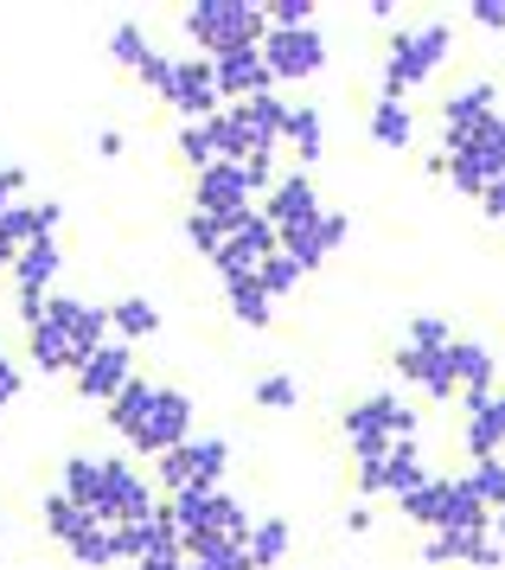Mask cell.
<instances>
[{"label": "cell", "mask_w": 505, "mask_h": 570, "mask_svg": "<svg viewBox=\"0 0 505 570\" xmlns=\"http://www.w3.org/2000/svg\"><path fill=\"white\" fill-rule=\"evenodd\" d=\"M58 493H71L77 507H90L109 525H135V519L160 513V488L122 455H65L58 468Z\"/></svg>", "instance_id": "obj_1"}, {"label": "cell", "mask_w": 505, "mask_h": 570, "mask_svg": "<svg viewBox=\"0 0 505 570\" xmlns=\"http://www.w3.org/2000/svg\"><path fill=\"white\" fill-rule=\"evenodd\" d=\"M102 416H109V430L128 442V449H141V455H174L179 442H192V423H199V411H192V397L179 385H154V379H135V385L116 397V404H102Z\"/></svg>", "instance_id": "obj_2"}, {"label": "cell", "mask_w": 505, "mask_h": 570, "mask_svg": "<svg viewBox=\"0 0 505 570\" xmlns=\"http://www.w3.org/2000/svg\"><path fill=\"white\" fill-rule=\"evenodd\" d=\"M102 340H109V308L102 302H83V295H51L46 314L26 327V353H32V365L46 372V379H65L77 365L97 353Z\"/></svg>", "instance_id": "obj_3"}, {"label": "cell", "mask_w": 505, "mask_h": 570, "mask_svg": "<svg viewBox=\"0 0 505 570\" xmlns=\"http://www.w3.org/2000/svg\"><path fill=\"white\" fill-rule=\"evenodd\" d=\"M179 27L199 46V58H225L237 46H263L269 20H263V0H192Z\"/></svg>", "instance_id": "obj_4"}, {"label": "cell", "mask_w": 505, "mask_h": 570, "mask_svg": "<svg viewBox=\"0 0 505 570\" xmlns=\"http://www.w3.org/2000/svg\"><path fill=\"white\" fill-rule=\"evenodd\" d=\"M281 116H288V97H281V90L250 97V104H225L218 116H211V129H218V155L225 160H276Z\"/></svg>", "instance_id": "obj_5"}, {"label": "cell", "mask_w": 505, "mask_h": 570, "mask_svg": "<svg viewBox=\"0 0 505 570\" xmlns=\"http://www.w3.org/2000/svg\"><path fill=\"white\" fill-rule=\"evenodd\" d=\"M442 180H455V193H474L481 199L493 180H505V116H486L474 135L448 141V155L429 160Z\"/></svg>", "instance_id": "obj_6"}, {"label": "cell", "mask_w": 505, "mask_h": 570, "mask_svg": "<svg viewBox=\"0 0 505 570\" xmlns=\"http://www.w3.org/2000/svg\"><path fill=\"white\" fill-rule=\"evenodd\" d=\"M448 46H455V32L442 27V20H416V27H397L390 32V58H384V90L378 97H404L429 78L435 65L448 58Z\"/></svg>", "instance_id": "obj_7"}, {"label": "cell", "mask_w": 505, "mask_h": 570, "mask_svg": "<svg viewBox=\"0 0 505 570\" xmlns=\"http://www.w3.org/2000/svg\"><path fill=\"white\" fill-rule=\"evenodd\" d=\"M339 430L353 442V462H372L390 442H416V411L397 391H372V397H358L353 411L339 416Z\"/></svg>", "instance_id": "obj_8"}, {"label": "cell", "mask_w": 505, "mask_h": 570, "mask_svg": "<svg viewBox=\"0 0 505 570\" xmlns=\"http://www.w3.org/2000/svg\"><path fill=\"white\" fill-rule=\"evenodd\" d=\"M167 513H174L179 539H186V551L192 544H225V539H250V513H244V500L225 488L211 493H179V500H167Z\"/></svg>", "instance_id": "obj_9"}, {"label": "cell", "mask_w": 505, "mask_h": 570, "mask_svg": "<svg viewBox=\"0 0 505 570\" xmlns=\"http://www.w3.org/2000/svg\"><path fill=\"white\" fill-rule=\"evenodd\" d=\"M225 474H230V442L225 436H192V442H179L174 455L154 462V488L167 493V500H179V493L225 488Z\"/></svg>", "instance_id": "obj_10"}, {"label": "cell", "mask_w": 505, "mask_h": 570, "mask_svg": "<svg viewBox=\"0 0 505 570\" xmlns=\"http://www.w3.org/2000/svg\"><path fill=\"white\" fill-rule=\"evenodd\" d=\"M263 65L276 83H307L327 71V32L295 27V32H263Z\"/></svg>", "instance_id": "obj_11"}, {"label": "cell", "mask_w": 505, "mask_h": 570, "mask_svg": "<svg viewBox=\"0 0 505 570\" xmlns=\"http://www.w3.org/2000/svg\"><path fill=\"white\" fill-rule=\"evenodd\" d=\"M135 379H141V372H135V346L109 334L97 353H90V360L77 365L71 385H77V397H83V404H116V397H122Z\"/></svg>", "instance_id": "obj_12"}, {"label": "cell", "mask_w": 505, "mask_h": 570, "mask_svg": "<svg viewBox=\"0 0 505 570\" xmlns=\"http://www.w3.org/2000/svg\"><path fill=\"white\" fill-rule=\"evenodd\" d=\"M160 104L186 116V122H211L225 97H218V65L211 58H174V83H167V97Z\"/></svg>", "instance_id": "obj_13"}, {"label": "cell", "mask_w": 505, "mask_h": 570, "mask_svg": "<svg viewBox=\"0 0 505 570\" xmlns=\"http://www.w3.org/2000/svg\"><path fill=\"white\" fill-rule=\"evenodd\" d=\"M346 237H353V212L320 206L314 218H307V225H295V232H281V250H288V257L301 263V276H307V269H320V263H327L333 250L346 244Z\"/></svg>", "instance_id": "obj_14"}, {"label": "cell", "mask_w": 505, "mask_h": 570, "mask_svg": "<svg viewBox=\"0 0 505 570\" xmlns=\"http://www.w3.org/2000/svg\"><path fill=\"white\" fill-rule=\"evenodd\" d=\"M423 481H429V462H423V449H416V442H390L384 455L358 462V488H365V493H390V500H404V493L423 488Z\"/></svg>", "instance_id": "obj_15"}, {"label": "cell", "mask_w": 505, "mask_h": 570, "mask_svg": "<svg viewBox=\"0 0 505 570\" xmlns=\"http://www.w3.org/2000/svg\"><path fill=\"white\" fill-rule=\"evenodd\" d=\"M58 218H65L58 199H13V206L0 212V250L20 257L26 244H46V237L58 232Z\"/></svg>", "instance_id": "obj_16"}, {"label": "cell", "mask_w": 505, "mask_h": 570, "mask_svg": "<svg viewBox=\"0 0 505 570\" xmlns=\"http://www.w3.org/2000/svg\"><path fill=\"white\" fill-rule=\"evenodd\" d=\"M218 65V97L225 104H250V97H269L276 78H269V65H263V46H237V52L211 58Z\"/></svg>", "instance_id": "obj_17"}, {"label": "cell", "mask_w": 505, "mask_h": 570, "mask_svg": "<svg viewBox=\"0 0 505 570\" xmlns=\"http://www.w3.org/2000/svg\"><path fill=\"white\" fill-rule=\"evenodd\" d=\"M423 558H429V564H474V570H499L505 564V551H499L493 532H429Z\"/></svg>", "instance_id": "obj_18"}, {"label": "cell", "mask_w": 505, "mask_h": 570, "mask_svg": "<svg viewBox=\"0 0 505 570\" xmlns=\"http://www.w3.org/2000/svg\"><path fill=\"white\" fill-rule=\"evenodd\" d=\"M314 212H320V193H314V180H307V174H281V180L269 186V199H263V218L276 225V237L295 232V225H307Z\"/></svg>", "instance_id": "obj_19"}, {"label": "cell", "mask_w": 505, "mask_h": 570, "mask_svg": "<svg viewBox=\"0 0 505 570\" xmlns=\"http://www.w3.org/2000/svg\"><path fill=\"white\" fill-rule=\"evenodd\" d=\"M486 116H499V90L481 78V83H467V90H455V97L442 104V129H448V141H461V135L481 129Z\"/></svg>", "instance_id": "obj_20"}, {"label": "cell", "mask_w": 505, "mask_h": 570, "mask_svg": "<svg viewBox=\"0 0 505 570\" xmlns=\"http://www.w3.org/2000/svg\"><path fill=\"white\" fill-rule=\"evenodd\" d=\"M448 493H455V474H429L423 488H409L397 507H404L409 525H423V532H442V519H448Z\"/></svg>", "instance_id": "obj_21"}, {"label": "cell", "mask_w": 505, "mask_h": 570, "mask_svg": "<svg viewBox=\"0 0 505 570\" xmlns=\"http://www.w3.org/2000/svg\"><path fill=\"white\" fill-rule=\"evenodd\" d=\"M281 141H288V148H301V174H307L314 160L327 155V129H320V109H314V104H288V116H281Z\"/></svg>", "instance_id": "obj_22"}, {"label": "cell", "mask_w": 505, "mask_h": 570, "mask_svg": "<svg viewBox=\"0 0 505 570\" xmlns=\"http://www.w3.org/2000/svg\"><path fill=\"white\" fill-rule=\"evenodd\" d=\"M109 334L141 346V340L160 334V308H154L148 295H122V302H109Z\"/></svg>", "instance_id": "obj_23"}, {"label": "cell", "mask_w": 505, "mask_h": 570, "mask_svg": "<svg viewBox=\"0 0 505 570\" xmlns=\"http://www.w3.org/2000/svg\"><path fill=\"white\" fill-rule=\"evenodd\" d=\"M288 544H295V532H288V519H281V513L250 519V539H244V551H250V570H276L281 558H288Z\"/></svg>", "instance_id": "obj_24"}, {"label": "cell", "mask_w": 505, "mask_h": 570, "mask_svg": "<svg viewBox=\"0 0 505 570\" xmlns=\"http://www.w3.org/2000/svg\"><path fill=\"white\" fill-rule=\"evenodd\" d=\"M372 141L390 148V155H404L409 141H416V122H409L404 97H378V104H372Z\"/></svg>", "instance_id": "obj_25"}, {"label": "cell", "mask_w": 505, "mask_h": 570, "mask_svg": "<svg viewBox=\"0 0 505 570\" xmlns=\"http://www.w3.org/2000/svg\"><path fill=\"white\" fill-rule=\"evenodd\" d=\"M65 551H71V558H77L83 570H109V564H122V539H116V525H109V519L83 525V532H77V539L65 544Z\"/></svg>", "instance_id": "obj_26"}, {"label": "cell", "mask_w": 505, "mask_h": 570, "mask_svg": "<svg viewBox=\"0 0 505 570\" xmlns=\"http://www.w3.org/2000/svg\"><path fill=\"white\" fill-rule=\"evenodd\" d=\"M225 302H230V321H244L250 334H263L269 321H276V302H269V288L256 283H225Z\"/></svg>", "instance_id": "obj_27"}, {"label": "cell", "mask_w": 505, "mask_h": 570, "mask_svg": "<svg viewBox=\"0 0 505 570\" xmlns=\"http://www.w3.org/2000/svg\"><path fill=\"white\" fill-rule=\"evenodd\" d=\"M461 436H467V455H474V462H481V455H499V449H505V397L481 404V411L467 416V430H461Z\"/></svg>", "instance_id": "obj_28"}, {"label": "cell", "mask_w": 505, "mask_h": 570, "mask_svg": "<svg viewBox=\"0 0 505 570\" xmlns=\"http://www.w3.org/2000/svg\"><path fill=\"white\" fill-rule=\"evenodd\" d=\"M39 519H46V532H51L58 544H71L77 532H83V525H97V513H90V507H77L71 493H58V488L46 493V507H39Z\"/></svg>", "instance_id": "obj_29"}, {"label": "cell", "mask_w": 505, "mask_h": 570, "mask_svg": "<svg viewBox=\"0 0 505 570\" xmlns=\"http://www.w3.org/2000/svg\"><path fill=\"white\" fill-rule=\"evenodd\" d=\"M461 481L474 488V500H481L486 513H505V455H481Z\"/></svg>", "instance_id": "obj_30"}, {"label": "cell", "mask_w": 505, "mask_h": 570, "mask_svg": "<svg viewBox=\"0 0 505 570\" xmlns=\"http://www.w3.org/2000/svg\"><path fill=\"white\" fill-rule=\"evenodd\" d=\"M250 404L256 411H295V404H301V379H295V372H263L250 385Z\"/></svg>", "instance_id": "obj_31"}, {"label": "cell", "mask_w": 505, "mask_h": 570, "mask_svg": "<svg viewBox=\"0 0 505 570\" xmlns=\"http://www.w3.org/2000/svg\"><path fill=\"white\" fill-rule=\"evenodd\" d=\"M179 155H186V167L192 174H205V167H218V129L211 122H179Z\"/></svg>", "instance_id": "obj_32"}, {"label": "cell", "mask_w": 505, "mask_h": 570, "mask_svg": "<svg viewBox=\"0 0 505 570\" xmlns=\"http://www.w3.org/2000/svg\"><path fill=\"white\" fill-rule=\"evenodd\" d=\"M109 58H116V65H128V71H141V65L154 58L148 27H141V20H122V27L109 32Z\"/></svg>", "instance_id": "obj_33"}, {"label": "cell", "mask_w": 505, "mask_h": 570, "mask_svg": "<svg viewBox=\"0 0 505 570\" xmlns=\"http://www.w3.org/2000/svg\"><path fill=\"white\" fill-rule=\"evenodd\" d=\"M186 570H250V551L237 539H225V544H192L186 551Z\"/></svg>", "instance_id": "obj_34"}, {"label": "cell", "mask_w": 505, "mask_h": 570, "mask_svg": "<svg viewBox=\"0 0 505 570\" xmlns=\"http://www.w3.org/2000/svg\"><path fill=\"white\" fill-rule=\"evenodd\" d=\"M256 283L269 288V302H281V295H295V288H301V263L288 257V250H276V257L256 269Z\"/></svg>", "instance_id": "obj_35"}, {"label": "cell", "mask_w": 505, "mask_h": 570, "mask_svg": "<svg viewBox=\"0 0 505 570\" xmlns=\"http://www.w3.org/2000/svg\"><path fill=\"white\" fill-rule=\"evenodd\" d=\"M179 232H186V244H192L199 257H218V250H225V218H211V212H186Z\"/></svg>", "instance_id": "obj_36"}, {"label": "cell", "mask_w": 505, "mask_h": 570, "mask_svg": "<svg viewBox=\"0 0 505 570\" xmlns=\"http://www.w3.org/2000/svg\"><path fill=\"white\" fill-rule=\"evenodd\" d=\"M455 340L461 334L442 321V314H416V321L404 327V346H435V353H442V346H455Z\"/></svg>", "instance_id": "obj_37"}, {"label": "cell", "mask_w": 505, "mask_h": 570, "mask_svg": "<svg viewBox=\"0 0 505 570\" xmlns=\"http://www.w3.org/2000/svg\"><path fill=\"white\" fill-rule=\"evenodd\" d=\"M135 78L148 83L154 97H167V83H174V58H167V52H154L148 65H141V71H135Z\"/></svg>", "instance_id": "obj_38"}, {"label": "cell", "mask_w": 505, "mask_h": 570, "mask_svg": "<svg viewBox=\"0 0 505 570\" xmlns=\"http://www.w3.org/2000/svg\"><path fill=\"white\" fill-rule=\"evenodd\" d=\"M20 385H26V372L0 353V416H7V404H13V397H20Z\"/></svg>", "instance_id": "obj_39"}, {"label": "cell", "mask_w": 505, "mask_h": 570, "mask_svg": "<svg viewBox=\"0 0 505 570\" xmlns=\"http://www.w3.org/2000/svg\"><path fill=\"white\" fill-rule=\"evenodd\" d=\"M467 13H474V27H486V32H505V0H474Z\"/></svg>", "instance_id": "obj_40"}, {"label": "cell", "mask_w": 505, "mask_h": 570, "mask_svg": "<svg viewBox=\"0 0 505 570\" xmlns=\"http://www.w3.org/2000/svg\"><path fill=\"white\" fill-rule=\"evenodd\" d=\"M20 193H26V167H0V212L13 206Z\"/></svg>", "instance_id": "obj_41"}, {"label": "cell", "mask_w": 505, "mask_h": 570, "mask_svg": "<svg viewBox=\"0 0 505 570\" xmlns=\"http://www.w3.org/2000/svg\"><path fill=\"white\" fill-rule=\"evenodd\" d=\"M481 212L493 218V225H505V180H493V186L481 193Z\"/></svg>", "instance_id": "obj_42"}, {"label": "cell", "mask_w": 505, "mask_h": 570, "mask_svg": "<svg viewBox=\"0 0 505 570\" xmlns=\"http://www.w3.org/2000/svg\"><path fill=\"white\" fill-rule=\"evenodd\" d=\"M493 539H499V551H505V513H493Z\"/></svg>", "instance_id": "obj_43"}, {"label": "cell", "mask_w": 505, "mask_h": 570, "mask_svg": "<svg viewBox=\"0 0 505 570\" xmlns=\"http://www.w3.org/2000/svg\"><path fill=\"white\" fill-rule=\"evenodd\" d=\"M0 269H13V257H7V250H0Z\"/></svg>", "instance_id": "obj_44"}]
</instances>
